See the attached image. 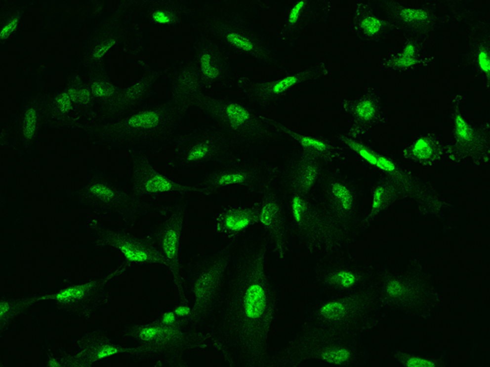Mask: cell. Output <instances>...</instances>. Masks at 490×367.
<instances>
[{
    "label": "cell",
    "instance_id": "cell-1",
    "mask_svg": "<svg viewBox=\"0 0 490 367\" xmlns=\"http://www.w3.org/2000/svg\"><path fill=\"white\" fill-rule=\"evenodd\" d=\"M188 109L168 99L124 113L101 114L82 132L88 142L130 155L166 151L186 127Z\"/></svg>",
    "mask_w": 490,
    "mask_h": 367
},
{
    "label": "cell",
    "instance_id": "cell-2",
    "mask_svg": "<svg viewBox=\"0 0 490 367\" xmlns=\"http://www.w3.org/2000/svg\"><path fill=\"white\" fill-rule=\"evenodd\" d=\"M247 2L217 1L196 8L197 31L214 40L227 54L245 57L264 67L280 65L274 36L246 16Z\"/></svg>",
    "mask_w": 490,
    "mask_h": 367
},
{
    "label": "cell",
    "instance_id": "cell-3",
    "mask_svg": "<svg viewBox=\"0 0 490 367\" xmlns=\"http://www.w3.org/2000/svg\"><path fill=\"white\" fill-rule=\"evenodd\" d=\"M207 122L222 132L236 149L258 155L281 138V126L265 113L246 106L238 96L207 94L197 105Z\"/></svg>",
    "mask_w": 490,
    "mask_h": 367
},
{
    "label": "cell",
    "instance_id": "cell-4",
    "mask_svg": "<svg viewBox=\"0 0 490 367\" xmlns=\"http://www.w3.org/2000/svg\"><path fill=\"white\" fill-rule=\"evenodd\" d=\"M147 46L146 31L122 2L87 30L76 47L77 70L84 72L109 66L115 53L137 55Z\"/></svg>",
    "mask_w": 490,
    "mask_h": 367
},
{
    "label": "cell",
    "instance_id": "cell-5",
    "mask_svg": "<svg viewBox=\"0 0 490 367\" xmlns=\"http://www.w3.org/2000/svg\"><path fill=\"white\" fill-rule=\"evenodd\" d=\"M47 129H82L99 113L87 77L78 71L69 72L49 87L43 86Z\"/></svg>",
    "mask_w": 490,
    "mask_h": 367
},
{
    "label": "cell",
    "instance_id": "cell-6",
    "mask_svg": "<svg viewBox=\"0 0 490 367\" xmlns=\"http://www.w3.org/2000/svg\"><path fill=\"white\" fill-rule=\"evenodd\" d=\"M236 148L222 132L203 122L185 128L167 149V165L182 174L200 177L233 158Z\"/></svg>",
    "mask_w": 490,
    "mask_h": 367
},
{
    "label": "cell",
    "instance_id": "cell-7",
    "mask_svg": "<svg viewBox=\"0 0 490 367\" xmlns=\"http://www.w3.org/2000/svg\"><path fill=\"white\" fill-rule=\"evenodd\" d=\"M46 127L43 86L36 83L24 90L17 108L2 130L0 145L19 157L35 152Z\"/></svg>",
    "mask_w": 490,
    "mask_h": 367
},
{
    "label": "cell",
    "instance_id": "cell-8",
    "mask_svg": "<svg viewBox=\"0 0 490 367\" xmlns=\"http://www.w3.org/2000/svg\"><path fill=\"white\" fill-rule=\"evenodd\" d=\"M122 2L133 20L145 30L146 27H152L174 34L182 31L185 26L196 23V8L186 1L155 0Z\"/></svg>",
    "mask_w": 490,
    "mask_h": 367
},
{
    "label": "cell",
    "instance_id": "cell-9",
    "mask_svg": "<svg viewBox=\"0 0 490 367\" xmlns=\"http://www.w3.org/2000/svg\"><path fill=\"white\" fill-rule=\"evenodd\" d=\"M162 78L168 98L187 108L197 106L208 94L209 85L191 55L178 58L162 70Z\"/></svg>",
    "mask_w": 490,
    "mask_h": 367
},
{
    "label": "cell",
    "instance_id": "cell-10",
    "mask_svg": "<svg viewBox=\"0 0 490 367\" xmlns=\"http://www.w3.org/2000/svg\"><path fill=\"white\" fill-rule=\"evenodd\" d=\"M191 53L209 86H238L240 81L229 63L231 57L207 35L196 31L191 42Z\"/></svg>",
    "mask_w": 490,
    "mask_h": 367
},
{
    "label": "cell",
    "instance_id": "cell-11",
    "mask_svg": "<svg viewBox=\"0 0 490 367\" xmlns=\"http://www.w3.org/2000/svg\"><path fill=\"white\" fill-rule=\"evenodd\" d=\"M161 88H163L162 70L147 69L127 86L122 87L116 99L101 114L124 113L142 108L151 104V99Z\"/></svg>",
    "mask_w": 490,
    "mask_h": 367
},
{
    "label": "cell",
    "instance_id": "cell-12",
    "mask_svg": "<svg viewBox=\"0 0 490 367\" xmlns=\"http://www.w3.org/2000/svg\"><path fill=\"white\" fill-rule=\"evenodd\" d=\"M261 276L253 278L245 283L243 294L240 298L242 301H239L240 318L243 320L244 327H259L262 322L265 320V315L267 312V294L265 288V283L262 282ZM254 330V329L252 328Z\"/></svg>",
    "mask_w": 490,
    "mask_h": 367
},
{
    "label": "cell",
    "instance_id": "cell-13",
    "mask_svg": "<svg viewBox=\"0 0 490 367\" xmlns=\"http://www.w3.org/2000/svg\"><path fill=\"white\" fill-rule=\"evenodd\" d=\"M28 1H6L0 7V42H6L19 33L31 9Z\"/></svg>",
    "mask_w": 490,
    "mask_h": 367
},
{
    "label": "cell",
    "instance_id": "cell-14",
    "mask_svg": "<svg viewBox=\"0 0 490 367\" xmlns=\"http://www.w3.org/2000/svg\"><path fill=\"white\" fill-rule=\"evenodd\" d=\"M116 247L121 251L125 258L131 262L143 263L151 259L152 255L145 247L131 241L118 240Z\"/></svg>",
    "mask_w": 490,
    "mask_h": 367
},
{
    "label": "cell",
    "instance_id": "cell-15",
    "mask_svg": "<svg viewBox=\"0 0 490 367\" xmlns=\"http://www.w3.org/2000/svg\"><path fill=\"white\" fill-rule=\"evenodd\" d=\"M178 239L179 233L176 228H168L163 233L162 249L165 257L169 260H173L177 257Z\"/></svg>",
    "mask_w": 490,
    "mask_h": 367
},
{
    "label": "cell",
    "instance_id": "cell-16",
    "mask_svg": "<svg viewBox=\"0 0 490 367\" xmlns=\"http://www.w3.org/2000/svg\"><path fill=\"white\" fill-rule=\"evenodd\" d=\"M251 224V217L242 212H235L225 217L223 225L228 230L241 231Z\"/></svg>",
    "mask_w": 490,
    "mask_h": 367
},
{
    "label": "cell",
    "instance_id": "cell-17",
    "mask_svg": "<svg viewBox=\"0 0 490 367\" xmlns=\"http://www.w3.org/2000/svg\"><path fill=\"white\" fill-rule=\"evenodd\" d=\"M321 313L328 320H339L347 313V307L342 302H329L321 308Z\"/></svg>",
    "mask_w": 490,
    "mask_h": 367
},
{
    "label": "cell",
    "instance_id": "cell-18",
    "mask_svg": "<svg viewBox=\"0 0 490 367\" xmlns=\"http://www.w3.org/2000/svg\"><path fill=\"white\" fill-rule=\"evenodd\" d=\"M294 171L296 172L295 176L297 177V180H299L302 187L305 188H311V186L316 181V174H317L316 167L310 164L301 168L297 167V170L294 169Z\"/></svg>",
    "mask_w": 490,
    "mask_h": 367
},
{
    "label": "cell",
    "instance_id": "cell-19",
    "mask_svg": "<svg viewBox=\"0 0 490 367\" xmlns=\"http://www.w3.org/2000/svg\"><path fill=\"white\" fill-rule=\"evenodd\" d=\"M351 358V353L346 348H334L326 351L321 354V358L327 363L342 364Z\"/></svg>",
    "mask_w": 490,
    "mask_h": 367
},
{
    "label": "cell",
    "instance_id": "cell-20",
    "mask_svg": "<svg viewBox=\"0 0 490 367\" xmlns=\"http://www.w3.org/2000/svg\"><path fill=\"white\" fill-rule=\"evenodd\" d=\"M90 287H91V284L81 286V287H71V288L64 290L62 292H59L55 296V298L59 301H67V300H71V299H81L82 296H84L87 288H89Z\"/></svg>",
    "mask_w": 490,
    "mask_h": 367
},
{
    "label": "cell",
    "instance_id": "cell-21",
    "mask_svg": "<svg viewBox=\"0 0 490 367\" xmlns=\"http://www.w3.org/2000/svg\"><path fill=\"white\" fill-rule=\"evenodd\" d=\"M332 193L335 198L339 199L342 209L348 211L352 204V196L350 191L345 186L340 184H335L332 188Z\"/></svg>",
    "mask_w": 490,
    "mask_h": 367
},
{
    "label": "cell",
    "instance_id": "cell-22",
    "mask_svg": "<svg viewBox=\"0 0 490 367\" xmlns=\"http://www.w3.org/2000/svg\"><path fill=\"white\" fill-rule=\"evenodd\" d=\"M276 214H277V206L276 203H266L264 207H262V212L260 213V222L265 226L271 225L276 217Z\"/></svg>",
    "mask_w": 490,
    "mask_h": 367
},
{
    "label": "cell",
    "instance_id": "cell-23",
    "mask_svg": "<svg viewBox=\"0 0 490 367\" xmlns=\"http://www.w3.org/2000/svg\"><path fill=\"white\" fill-rule=\"evenodd\" d=\"M412 150L415 155L421 159H427L432 155V148L431 146L429 145L427 140L423 138H421L415 143Z\"/></svg>",
    "mask_w": 490,
    "mask_h": 367
},
{
    "label": "cell",
    "instance_id": "cell-24",
    "mask_svg": "<svg viewBox=\"0 0 490 367\" xmlns=\"http://www.w3.org/2000/svg\"><path fill=\"white\" fill-rule=\"evenodd\" d=\"M356 276L348 271L339 272L334 276L335 282H337L342 287H352L356 283Z\"/></svg>",
    "mask_w": 490,
    "mask_h": 367
},
{
    "label": "cell",
    "instance_id": "cell-25",
    "mask_svg": "<svg viewBox=\"0 0 490 367\" xmlns=\"http://www.w3.org/2000/svg\"><path fill=\"white\" fill-rule=\"evenodd\" d=\"M356 112L361 118L368 120V119L372 118L374 115V106L369 101H364L357 106Z\"/></svg>",
    "mask_w": 490,
    "mask_h": 367
},
{
    "label": "cell",
    "instance_id": "cell-26",
    "mask_svg": "<svg viewBox=\"0 0 490 367\" xmlns=\"http://www.w3.org/2000/svg\"><path fill=\"white\" fill-rule=\"evenodd\" d=\"M456 128H457V134L462 140H464V141L471 140L472 133H471V129L467 126L466 122L463 120V118L460 115H457L456 117Z\"/></svg>",
    "mask_w": 490,
    "mask_h": 367
},
{
    "label": "cell",
    "instance_id": "cell-27",
    "mask_svg": "<svg viewBox=\"0 0 490 367\" xmlns=\"http://www.w3.org/2000/svg\"><path fill=\"white\" fill-rule=\"evenodd\" d=\"M382 23L379 19L376 17H367L362 21V27L366 33L369 35H374L380 31Z\"/></svg>",
    "mask_w": 490,
    "mask_h": 367
},
{
    "label": "cell",
    "instance_id": "cell-28",
    "mask_svg": "<svg viewBox=\"0 0 490 367\" xmlns=\"http://www.w3.org/2000/svg\"><path fill=\"white\" fill-rule=\"evenodd\" d=\"M401 17L406 21H422L427 18V14L422 10L406 8L401 12Z\"/></svg>",
    "mask_w": 490,
    "mask_h": 367
},
{
    "label": "cell",
    "instance_id": "cell-29",
    "mask_svg": "<svg viewBox=\"0 0 490 367\" xmlns=\"http://www.w3.org/2000/svg\"><path fill=\"white\" fill-rule=\"evenodd\" d=\"M169 331V330L161 329L159 327H147L142 330L140 336L144 340H151L162 334H167Z\"/></svg>",
    "mask_w": 490,
    "mask_h": 367
},
{
    "label": "cell",
    "instance_id": "cell-30",
    "mask_svg": "<svg viewBox=\"0 0 490 367\" xmlns=\"http://www.w3.org/2000/svg\"><path fill=\"white\" fill-rule=\"evenodd\" d=\"M386 291L389 296L399 297L404 294L405 288L398 281H391L387 284Z\"/></svg>",
    "mask_w": 490,
    "mask_h": 367
},
{
    "label": "cell",
    "instance_id": "cell-31",
    "mask_svg": "<svg viewBox=\"0 0 490 367\" xmlns=\"http://www.w3.org/2000/svg\"><path fill=\"white\" fill-rule=\"evenodd\" d=\"M351 147L355 149V150L357 151L360 155L361 157H363L366 160H367L368 163H371V164L375 165L377 166V158H376L372 153H370L366 149V148H364L363 146H360L358 144L351 143Z\"/></svg>",
    "mask_w": 490,
    "mask_h": 367
},
{
    "label": "cell",
    "instance_id": "cell-32",
    "mask_svg": "<svg viewBox=\"0 0 490 367\" xmlns=\"http://www.w3.org/2000/svg\"><path fill=\"white\" fill-rule=\"evenodd\" d=\"M300 142L305 147L316 148L317 150L324 151L327 148V146L326 144L317 141V140L313 139V138H309V137H301Z\"/></svg>",
    "mask_w": 490,
    "mask_h": 367
},
{
    "label": "cell",
    "instance_id": "cell-33",
    "mask_svg": "<svg viewBox=\"0 0 490 367\" xmlns=\"http://www.w3.org/2000/svg\"><path fill=\"white\" fill-rule=\"evenodd\" d=\"M406 366L408 367H436V363L424 358H410L406 361Z\"/></svg>",
    "mask_w": 490,
    "mask_h": 367
},
{
    "label": "cell",
    "instance_id": "cell-34",
    "mask_svg": "<svg viewBox=\"0 0 490 367\" xmlns=\"http://www.w3.org/2000/svg\"><path fill=\"white\" fill-rule=\"evenodd\" d=\"M292 215L294 218L295 221L301 222L302 220V215L303 212V204L299 197H294L292 199Z\"/></svg>",
    "mask_w": 490,
    "mask_h": 367
},
{
    "label": "cell",
    "instance_id": "cell-35",
    "mask_svg": "<svg viewBox=\"0 0 490 367\" xmlns=\"http://www.w3.org/2000/svg\"><path fill=\"white\" fill-rule=\"evenodd\" d=\"M479 65H480V67H481V70L486 72V73H490V58H489L488 54L486 51H481L480 53H479L478 57Z\"/></svg>",
    "mask_w": 490,
    "mask_h": 367
},
{
    "label": "cell",
    "instance_id": "cell-36",
    "mask_svg": "<svg viewBox=\"0 0 490 367\" xmlns=\"http://www.w3.org/2000/svg\"><path fill=\"white\" fill-rule=\"evenodd\" d=\"M383 193H384V191H383V188L382 187H379V188L375 189L374 193H373V198H372V208L375 211L381 207Z\"/></svg>",
    "mask_w": 490,
    "mask_h": 367
},
{
    "label": "cell",
    "instance_id": "cell-37",
    "mask_svg": "<svg viewBox=\"0 0 490 367\" xmlns=\"http://www.w3.org/2000/svg\"><path fill=\"white\" fill-rule=\"evenodd\" d=\"M377 167L386 172H393L396 169L395 165L391 163V161L383 157L377 158Z\"/></svg>",
    "mask_w": 490,
    "mask_h": 367
},
{
    "label": "cell",
    "instance_id": "cell-38",
    "mask_svg": "<svg viewBox=\"0 0 490 367\" xmlns=\"http://www.w3.org/2000/svg\"><path fill=\"white\" fill-rule=\"evenodd\" d=\"M118 348H115V347L112 346H105L103 348L100 349L99 352L97 353V358L99 359H103V358H107V357H111V356L115 355L116 353H118Z\"/></svg>",
    "mask_w": 490,
    "mask_h": 367
},
{
    "label": "cell",
    "instance_id": "cell-39",
    "mask_svg": "<svg viewBox=\"0 0 490 367\" xmlns=\"http://www.w3.org/2000/svg\"><path fill=\"white\" fill-rule=\"evenodd\" d=\"M415 63H416V61L413 58H408V57H400L396 61V65H397L398 66H403V67L412 66Z\"/></svg>",
    "mask_w": 490,
    "mask_h": 367
},
{
    "label": "cell",
    "instance_id": "cell-40",
    "mask_svg": "<svg viewBox=\"0 0 490 367\" xmlns=\"http://www.w3.org/2000/svg\"><path fill=\"white\" fill-rule=\"evenodd\" d=\"M415 49L413 45L409 44L406 46V48L404 50V53L402 55V57H408V58H412V56L414 54Z\"/></svg>",
    "mask_w": 490,
    "mask_h": 367
},
{
    "label": "cell",
    "instance_id": "cell-41",
    "mask_svg": "<svg viewBox=\"0 0 490 367\" xmlns=\"http://www.w3.org/2000/svg\"><path fill=\"white\" fill-rule=\"evenodd\" d=\"M191 312L188 307H179L175 309V314L178 316H186Z\"/></svg>",
    "mask_w": 490,
    "mask_h": 367
},
{
    "label": "cell",
    "instance_id": "cell-42",
    "mask_svg": "<svg viewBox=\"0 0 490 367\" xmlns=\"http://www.w3.org/2000/svg\"><path fill=\"white\" fill-rule=\"evenodd\" d=\"M175 320V314L173 313H167L163 317V322L165 324H170Z\"/></svg>",
    "mask_w": 490,
    "mask_h": 367
},
{
    "label": "cell",
    "instance_id": "cell-43",
    "mask_svg": "<svg viewBox=\"0 0 490 367\" xmlns=\"http://www.w3.org/2000/svg\"><path fill=\"white\" fill-rule=\"evenodd\" d=\"M8 311H9V305H8V304H7V303H2L1 304V307H0V316H1V318L4 317Z\"/></svg>",
    "mask_w": 490,
    "mask_h": 367
},
{
    "label": "cell",
    "instance_id": "cell-44",
    "mask_svg": "<svg viewBox=\"0 0 490 367\" xmlns=\"http://www.w3.org/2000/svg\"><path fill=\"white\" fill-rule=\"evenodd\" d=\"M48 365L51 367H59V363H57L56 360H51L48 363Z\"/></svg>",
    "mask_w": 490,
    "mask_h": 367
}]
</instances>
